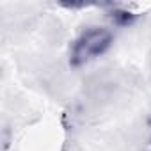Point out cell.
<instances>
[{"label": "cell", "mask_w": 151, "mask_h": 151, "mask_svg": "<svg viewBox=\"0 0 151 151\" xmlns=\"http://www.w3.org/2000/svg\"><path fill=\"white\" fill-rule=\"evenodd\" d=\"M112 41H114V36L105 27L93 25V27L84 29L71 43L69 64L73 68H80V66L93 62L94 59L109 52V48L112 46Z\"/></svg>", "instance_id": "6da1fadb"}]
</instances>
